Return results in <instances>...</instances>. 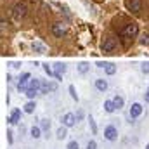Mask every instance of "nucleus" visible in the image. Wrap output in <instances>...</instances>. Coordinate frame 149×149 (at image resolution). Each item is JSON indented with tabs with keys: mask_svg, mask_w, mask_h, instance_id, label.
<instances>
[{
	"mask_svg": "<svg viewBox=\"0 0 149 149\" xmlns=\"http://www.w3.org/2000/svg\"><path fill=\"white\" fill-rule=\"evenodd\" d=\"M76 70H78V73L80 74H85V73L90 71V64H88V63H80V64L76 66Z\"/></svg>",
	"mask_w": 149,
	"mask_h": 149,
	"instance_id": "obj_19",
	"label": "nucleus"
},
{
	"mask_svg": "<svg viewBox=\"0 0 149 149\" xmlns=\"http://www.w3.org/2000/svg\"><path fill=\"white\" fill-rule=\"evenodd\" d=\"M116 70H118V68H116V66H114L113 63H108V64H106V68H104V71H106V74H109V76L116 73Z\"/></svg>",
	"mask_w": 149,
	"mask_h": 149,
	"instance_id": "obj_21",
	"label": "nucleus"
},
{
	"mask_svg": "<svg viewBox=\"0 0 149 149\" xmlns=\"http://www.w3.org/2000/svg\"><path fill=\"white\" fill-rule=\"evenodd\" d=\"M68 90H70V95H71V99L78 102V99H80V97H78V94H76V90H74L73 85H70V87H68Z\"/></svg>",
	"mask_w": 149,
	"mask_h": 149,
	"instance_id": "obj_25",
	"label": "nucleus"
},
{
	"mask_svg": "<svg viewBox=\"0 0 149 149\" xmlns=\"http://www.w3.org/2000/svg\"><path fill=\"white\" fill-rule=\"evenodd\" d=\"M137 33H139V26L135 24V23H130V24H127L123 30H121V38L123 40H132V38L137 37Z\"/></svg>",
	"mask_w": 149,
	"mask_h": 149,
	"instance_id": "obj_1",
	"label": "nucleus"
},
{
	"mask_svg": "<svg viewBox=\"0 0 149 149\" xmlns=\"http://www.w3.org/2000/svg\"><path fill=\"white\" fill-rule=\"evenodd\" d=\"M85 149H97V142H95V141H88L87 146H85Z\"/></svg>",
	"mask_w": 149,
	"mask_h": 149,
	"instance_id": "obj_29",
	"label": "nucleus"
},
{
	"mask_svg": "<svg viewBox=\"0 0 149 149\" xmlns=\"http://www.w3.org/2000/svg\"><path fill=\"white\" fill-rule=\"evenodd\" d=\"M12 14H14L16 19H23V17L28 14V5H26V3H17V5L14 7Z\"/></svg>",
	"mask_w": 149,
	"mask_h": 149,
	"instance_id": "obj_5",
	"label": "nucleus"
},
{
	"mask_svg": "<svg viewBox=\"0 0 149 149\" xmlns=\"http://www.w3.org/2000/svg\"><path fill=\"white\" fill-rule=\"evenodd\" d=\"M95 88H97L99 92H106V90H108V81H106L104 78H97V80H95Z\"/></svg>",
	"mask_w": 149,
	"mask_h": 149,
	"instance_id": "obj_16",
	"label": "nucleus"
},
{
	"mask_svg": "<svg viewBox=\"0 0 149 149\" xmlns=\"http://www.w3.org/2000/svg\"><path fill=\"white\" fill-rule=\"evenodd\" d=\"M42 66H43V71L49 74V76H56V71H54V70H52V68H50L47 63H45V64H42Z\"/></svg>",
	"mask_w": 149,
	"mask_h": 149,
	"instance_id": "obj_26",
	"label": "nucleus"
},
{
	"mask_svg": "<svg viewBox=\"0 0 149 149\" xmlns=\"http://www.w3.org/2000/svg\"><path fill=\"white\" fill-rule=\"evenodd\" d=\"M141 43H142V45H148V47H149V35H144V37L141 38Z\"/></svg>",
	"mask_w": 149,
	"mask_h": 149,
	"instance_id": "obj_32",
	"label": "nucleus"
},
{
	"mask_svg": "<svg viewBox=\"0 0 149 149\" xmlns=\"http://www.w3.org/2000/svg\"><path fill=\"white\" fill-rule=\"evenodd\" d=\"M52 33L57 38H63L66 35V24L64 23H54L52 24Z\"/></svg>",
	"mask_w": 149,
	"mask_h": 149,
	"instance_id": "obj_7",
	"label": "nucleus"
},
{
	"mask_svg": "<svg viewBox=\"0 0 149 149\" xmlns=\"http://www.w3.org/2000/svg\"><path fill=\"white\" fill-rule=\"evenodd\" d=\"M37 109V102H35V99H30L24 106H23V111L26 113V114H33Z\"/></svg>",
	"mask_w": 149,
	"mask_h": 149,
	"instance_id": "obj_12",
	"label": "nucleus"
},
{
	"mask_svg": "<svg viewBox=\"0 0 149 149\" xmlns=\"http://www.w3.org/2000/svg\"><path fill=\"white\" fill-rule=\"evenodd\" d=\"M66 137H68V127L63 125V127L57 128V132H56V139H57V141H64Z\"/></svg>",
	"mask_w": 149,
	"mask_h": 149,
	"instance_id": "obj_15",
	"label": "nucleus"
},
{
	"mask_svg": "<svg viewBox=\"0 0 149 149\" xmlns=\"http://www.w3.org/2000/svg\"><path fill=\"white\" fill-rule=\"evenodd\" d=\"M146 149H149V142H148V144H146Z\"/></svg>",
	"mask_w": 149,
	"mask_h": 149,
	"instance_id": "obj_37",
	"label": "nucleus"
},
{
	"mask_svg": "<svg viewBox=\"0 0 149 149\" xmlns=\"http://www.w3.org/2000/svg\"><path fill=\"white\" fill-rule=\"evenodd\" d=\"M30 80H31V74L28 73V71H24V73L19 76V81H17V90H19V92H26Z\"/></svg>",
	"mask_w": 149,
	"mask_h": 149,
	"instance_id": "obj_3",
	"label": "nucleus"
},
{
	"mask_svg": "<svg viewBox=\"0 0 149 149\" xmlns=\"http://www.w3.org/2000/svg\"><path fill=\"white\" fill-rule=\"evenodd\" d=\"M5 120H7V123H9V125H17V123L21 121V109H19V108H14L12 113H10Z\"/></svg>",
	"mask_w": 149,
	"mask_h": 149,
	"instance_id": "obj_6",
	"label": "nucleus"
},
{
	"mask_svg": "<svg viewBox=\"0 0 149 149\" xmlns=\"http://www.w3.org/2000/svg\"><path fill=\"white\" fill-rule=\"evenodd\" d=\"M106 64H108V63H101V61H99V63H95V66H97V68H106Z\"/></svg>",
	"mask_w": 149,
	"mask_h": 149,
	"instance_id": "obj_34",
	"label": "nucleus"
},
{
	"mask_svg": "<svg viewBox=\"0 0 149 149\" xmlns=\"http://www.w3.org/2000/svg\"><path fill=\"white\" fill-rule=\"evenodd\" d=\"M56 90H57V83L56 81H45V80H42V88H40L42 94H49V92H56Z\"/></svg>",
	"mask_w": 149,
	"mask_h": 149,
	"instance_id": "obj_8",
	"label": "nucleus"
},
{
	"mask_svg": "<svg viewBox=\"0 0 149 149\" xmlns=\"http://www.w3.org/2000/svg\"><path fill=\"white\" fill-rule=\"evenodd\" d=\"M141 71H142V73H146V74L149 73V63H144V64L141 66Z\"/></svg>",
	"mask_w": 149,
	"mask_h": 149,
	"instance_id": "obj_31",
	"label": "nucleus"
},
{
	"mask_svg": "<svg viewBox=\"0 0 149 149\" xmlns=\"http://www.w3.org/2000/svg\"><path fill=\"white\" fill-rule=\"evenodd\" d=\"M24 95H26L28 99H35V97L38 95V90H35V88H26Z\"/></svg>",
	"mask_w": 149,
	"mask_h": 149,
	"instance_id": "obj_23",
	"label": "nucleus"
},
{
	"mask_svg": "<svg viewBox=\"0 0 149 149\" xmlns=\"http://www.w3.org/2000/svg\"><path fill=\"white\" fill-rule=\"evenodd\" d=\"M114 47H116V40H114V38H104V42H102V45H101L102 52H111Z\"/></svg>",
	"mask_w": 149,
	"mask_h": 149,
	"instance_id": "obj_10",
	"label": "nucleus"
},
{
	"mask_svg": "<svg viewBox=\"0 0 149 149\" xmlns=\"http://www.w3.org/2000/svg\"><path fill=\"white\" fill-rule=\"evenodd\" d=\"M7 142H9V144H12V142H14V134H12V130H10V128H7Z\"/></svg>",
	"mask_w": 149,
	"mask_h": 149,
	"instance_id": "obj_28",
	"label": "nucleus"
},
{
	"mask_svg": "<svg viewBox=\"0 0 149 149\" xmlns=\"http://www.w3.org/2000/svg\"><path fill=\"white\" fill-rule=\"evenodd\" d=\"M42 134H43V130L40 128V125H33L31 128H30V135H31V139H40L42 137Z\"/></svg>",
	"mask_w": 149,
	"mask_h": 149,
	"instance_id": "obj_14",
	"label": "nucleus"
},
{
	"mask_svg": "<svg viewBox=\"0 0 149 149\" xmlns=\"http://www.w3.org/2000/svg\"><path fill=\"white\" fill-rule=\"evenodd\" d=\"M5 26H7V23H5V19H2V31L5 30Z\"/></svg>",
	"mask_w": 149,
	"mask_h": 149,
	"instance_id": "obj_35",
	"label": "nucleus"
},
{
	"mask_svg": "<svg viewBox=\"0 0 149 149\" xmlns=\"http://www.w3.org/2000/svg\"><path fill=\"white\" fill-rule=\"evenodd\" d=\"M54 71H56V76H57V74H64L66 73V64H64V63H56V64H54ZM56 76H54V78H56Z\"/></svg>",
	"mask_w": 149,
	"mask_h": 149,
	"instance_id": "obj_18",
	"label": "nucleus"
},
{
	"mask_svg": "<svg viewBox=\"0 0 149 149\" xmlns=\"http://www.w3.org/2000/svg\"><path fill=\"white\" fill-rule=\"evenodd\" d=\"M113 101H114V106H116V109H121V108L125 106V99H123L121 95H114V97H113Z\"/></svg>",
	"mask_w": 149,
	"mask_h": 149,
	"instance_id": "obj_20",
	"label": "nucleus"
},
{
	"mask_svg": "<svg viewBox=\"0 0 149 149\" xmlns=\"http://www.w3.org/2000/svg\"><path fill=\"white\" fill-rule=\"evenodd\" d=\"M50 127H52V123H50V120L49 118H43V120H40V128L43 130V134H47L45 137L49 139V132H50Z\"/></svg>",
	"mask_w": 149,
	"mask_h": 149,
	"instance_id": "obj_13",
	"label": "nucleus"
},
{
	"mask_svg": "<svg viewBox=\"0 0 149 149\" xmlns=\"http://www.w3.org/2000/svg\"><path fill=\"white\" fill-rule=\"evenodd\" d=\"M66 149H80L78 141H70V142H68V146H66Z\"/></svg>",
	"mask_w": 149,
	"mask_h": 149,
	"instance_id": "obj_27",
	"label": "nucleus"
},
{
	"mask_svg": "<svg viewBox=\"0 0 149 149\" xmlns=\"http://www.w3.org/2000/svg\"><path fill=\"white\" fill-rule=\"evenodd\" d=\"M74 116H76V120H78V121H81V120L85 118V113L81 111V109H78V111H76V114H74Z\"/></svg>",
	"mask_w": 149,
	"mask_h": 149,
	"instance_id": "obj_30",
	"label": "nucleus"
},
{
	"mask_svg": "<svg viewBox=\"0 0 149 149\" xmlns=\"http://www.w3.org/2000/svg\"><path fill=\"white\" fill-rule=\"evenodd\" d=\"M144 101H146V102L149 104V87L146 88V94H144Z\"/></svg>",
	"mask_w": 149,
	"mask_h": 149,
	"instance_id": "obj_33",
	"label": "nucleus"
},
{
	"mask_svg": "<svg viewBox=\"0 0 149 149\" xmlns=\"http://www.w3.org/2000/svg\"><path fill=\"white\" fill-rule=\"evenodd\" d=\"M127 7H128V10H132V12H139V10L142 9V0H128V2H127Z\"/></svg>",
	"mask_w": 149,
	"mask_h": 149,
	"instance_id": "obj_11",
	"label": "nucleus"
},
{
	"mask_svg": "<svg viewBox=\"0 0 149 149\" xmlns=\"http://www.w3.org/2000/svg\"><path fill=\"white\" fill-rule=\"evenodd\" d=\"M88 125H90V130H92V134L95 135V134H97V123H95V120L92 118V114L88 116Z\"/></svg>",
	"mask_w": 149,
	"mask_h": 149,
	"instance_id": "obj_22",
	"label": "nucleus"
},
{
	"mask_svg": "<svg viewBox=\"0 0 149 149\" xmlns=\"http://www.w3.org/2000/svg\"><path fill=\"white\" fill-rule=\"evenodd\" d=\"M5 80H7V83H9V81H12V76H10V74L7 73V76H5Z\"/></svg>",
	"mask_w": 149,
	"mask_h": 149,
	"instance_id": "obj_36",
	"label": "nucleus"
},
{
	"mask_svg": "<svg viewBox=\"0 0 149 149\" xmlns=\"http://www.w3.org/2000/svg\"><path fill=\"white\" fill-rule=\"evenodd\" d=\"M33 50H37V52H40V54H43V52H45V45L40 43V42H33Z\"/></svg>",
	"mask_w": 149,
	"mask_h": 149,
	"instance_id": "obj_24",
	"label": "nucleus"
},
{
	"mask_svg": "<svg viewBox=\"0 0 149 149\" xmlns=\"http://www.w3.org/2000/svg\"><path fill=\"white\" fill-rule=\"evenodd\" d=\"M104 111L109 113V114L116 111V106H114V101H113V99H108V101H104Z\"/></svg>",
	"mask_w": 149,
	"mask_h": 149,
	"instance_id": "obj_17",
	"label": "nucleus"
},
{
	"mask_svg": "<svg viewBox=\"0 0 149 149\" xmlns=\"http://www.w3.org/2000/svg\"><path fill=\"white\" fill-rule=\"evenodd\" d=\"M104 139L108 142H116L118 141V128L114 125H108L104 128Z\"/></svg>",
	"mask_w": 149,
	"mask_h": 149,
	"instance_id": "obj_2",
	"label": "nucleus"
},
{
	"mask_svg": "<svg viewBox=\"0 0 149 149\" xmlns=\"http://www.w3.org/2000/svg\"><path fill=\"white\" fill-rule=\"evenodd\" d=\"M144 111V108H142V104L141 102H134L132 106H130V109H128V116H130V120H135V118H139L141 114Z\"/></svg>",
	"mask_w": 149,
	"mask_h": 149,
	"instance_id": "obj_4",
	"label": "nucleus"
},
{
	"mask_svg": "<svg viewBox=\"0 0 149 149\" xmlns=\"http://www.w3.org/2000/svg\"><path fill=\"white\" fill-rule=\"evenodd\" d=\"M61 121H63V125H64V127L73 128L74 125H76V121H78V120H76V116H74L73 113H66V114L63 116V120H61Z\"/></svg>",
	"mask_w": 149,
	"mask_h": 149,
	"instance_id": "obj_9",
	"label": "nucleus"
}]
</instances>
